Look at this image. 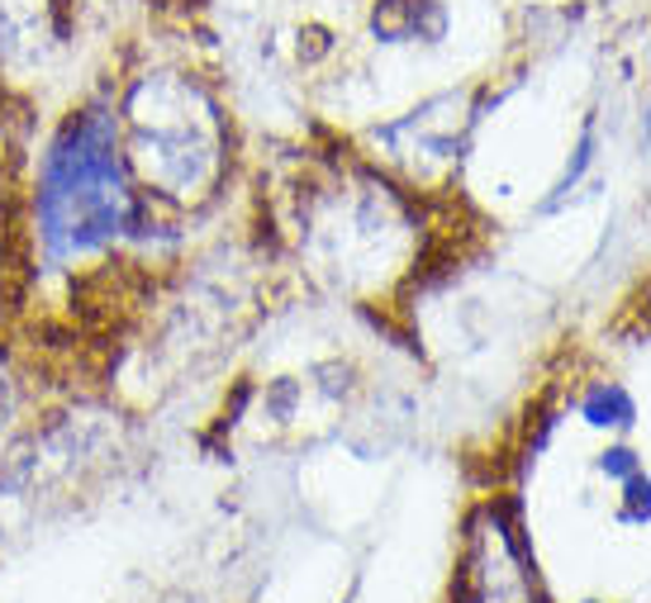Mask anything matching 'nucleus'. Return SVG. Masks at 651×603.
Returning <instances> with one entry per match:
<instances>
[{
	"mask_svg": "<svg viewBox=\"0 0 651 603\" xmlns=\"http://www.w3.org/2000/svg\"><path fill=\"white\" fill-rule=\"evenodd\" d=\"M134 219V195L124 190L119 119L105 105L72 109L43 152L39 224L53 252H91L119 237Z\"/></svg>",
	"mask_w": 651,
	"mask_h": 603,
	"instance_id": "1",
	"label": "nucleus"
},
{
	"mask_svg": "<svg viewBox=\"0 0 651 603\" xmlns=\"http://www.w3.org/2000/svg\"><path fill=\"white\" fill-rule=\"evenodd\" d=\"M605 470H613V475H632V452H609V456H605Z\"/></svg>",
	"mask_w": 651,
	"mask_h": 603,
	"instance_id": "5",
	"label": "nucleus"
},
{
	"mask_svg": "<svg viewBox=\"0 0 651 603\" xmlns=\"http://www.w3.org/2000/svg\"><path fill=\"white\" fill-rule=\"evenodd\" d=\"M628 495H632V509H628L623 518H647V514H651V480L632 475V480H628Z\"/></svg>",
	"mask_w": 651,
	"mask_h": 603,
	"instance_id": "4",
	"label": "nucleus"
},
{
	"mask_svg": "<svg viewBox=\"0 0 651 603\" xmlns=\"http://www.w3.org/2000/svg\"><path fill=\"white\" fill-rule=\"evenodd\" d=\"M371 34L380 43H405V39L438 43L448 34V10H442V0H376Z\"/></svg>",
	"mask_w": 651,
	"mask_h": 603,
	"instance_id": "2",
	"label": "nucleus"
},
{
	"mask_svg": "<svg viewBox=\"0 0 651 603\" xmlns=\"http://www.w3.org/2000/svg\"><path fill=\"white\" fill-rule=\"evenodd\" d=\"M585 414H590V423H618V427H623V423H632V404H628V394L618 385H605V390L590 394Z\"/></svg>",
	"mask_w": 651,
	"mask_h": 603,
	"instance_id": "3",
	"label": "nucleus"
}]
</instances>
